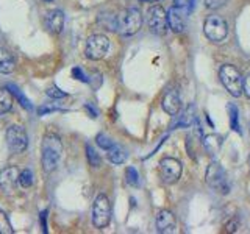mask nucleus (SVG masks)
<instances>
[{
    "instance_id": "bb28decb",
    "label": "nucleus",
    "mask_w": 250,
    "mask_h": 234,
    "mask_svg": "<svg viewBox=\"0 0 250 234\" xmlns=\"http://www.w3.org/2000/svg\"><path fill=\"white\" fill-rule=\"evenodd\" d=\"M47 96H49L50 98H53V100H57V98L67 97V94L64 91H61L60 88H57V86H52V88L47 89Z\"/></svg>"
},
{
    "instance_id": "412c9836",
    "label": "nucleus",
    "mask_w": 250,
    "mask_h": 234,
    "mask_svg": "<svg viewBox=\"0 0 250 234\" xmlns=\"http://www.w3.org/2000/svg\"><path fill=\"white\" fill-rule=\"evenodd\" d=\"M86 156H88V161L92 167H100L102 158H100V155L96 152V148H94L91 144H86Z\"/></svg>"
},
{
    "instance_id": "393cba45",
    "label": "nucleus",
    "mask_w": 250,
    "mask_h": 234,
    "mask_svg": "<svg viewBox=\"0 0 250 234\" xmlns=\"http://www.w3.org/2000/svg\"><path fill=\"white\" fill-rule=\"evenodd\" d=\"M239 228V218L234 215V217H230L229 220L224 223V231L225 233H236Z\"/></svg>"
},
{
    "instance_id": "9b49d317",
    "label": "nucleus",
    "mask_w": 250,
    "mask_h": 234,
    "mask_svg": "<svg viewBox=\"0 0 250 234\" xmlns=\"http://www.w3.org/2000/svg\"><path fill=\"white\" fill-rule=\"evenodd\" d=\"M161 178L166 184H175L183 174L182 162L175 158H163L160 162Z\"/></svg>"
},
{
    "instance_id": "2eb2a0df",
    "label": "nucleus",
    "mask_w": 250,
    "mask_h": 234,
    "mask_svg": "<svg viewBox=\"0 0 250 234\" xmlns=\"http://www.w3.org/2000/svg\"><path fill=\"white\" fill-rule=\"evenodd\" d=\"M44 25L47 31L52 35H60L62 28H64V13L61 10H53L49 11L44 19Z\"/></svg>"
},
{
    "instance_id": "f03ea898",
    "label": "nucleus",
    "mask_w": 250,
    "mask_h": 234,
    "mask_svg": "<svg viewBox=\"0 0 250 234\" xmlns=\"http://www.w3.org/2000/svg\"><path fill=\"white\" fill-rule=\"evenodd\" d=\"M143 27V14L138 8H127L116 16V31L122 36H133Z\"/></svg>"
},
{
    "instance_id": "1a4fd4ad",
    "label": "nucleus",
    "mask_w": 250,
    "mask_h": 234,
    "mask_svg": "<svg viewBox=\"0 0 250 234\" xmlns=\"http://www.w3.org/2000/svg\"><path fill=\"white\" fill-rule=\"evenodd\" d=\"M6 145L11 153H22L28 147V136L22 125H11L6 130Z\"/></svg>"
},
{
    "instance_id": "ddd939ff",
    "label": "nucleus",
    "mask_w": 250,
    "mask_h": 234,
    "mask_svg": "<svg viewBox=\"0 0 250 234\" xmlns=\"http://www.w3.org/2000/svg\"><path fill=\"white\" fill-rule=\"evenodd\" d=\"M161 106L164 109V113L175 117L178 113L182 111V98H180V94L177 89H169L161 100Z\"/></svg>"
},
{
    "instance_id": "72a5a7b5",
    "label": "nucleus",
    "mask_w": 250,
    "mask_h": 234,
    "mask_svg": "<svg viewBox=\"0 0 250 234\" xmlns=\"http://www.w3.org/2000/svg\"><path fill=\"white\" fill-rule=\"evenodd\" d=\"M44 2H53V0H44Z\"/></svg>"
},
{
    "instance_id": "dca6fc26",
    "label": "nucleus",
    "mask_w": 250,
    "mask_h": 234,
    "mask_svg": "<svg viewBox=\"0 0 250 234\" xmlns=\"http://www.w3.org/2000/svg\"><path fill=\"white\" fill-rule=\"evenodd\" d=\"M16 70V59L10 50L0 47V74H13Z\"/></svg>"
},
{
    "instance_id": "7ed1b4c3",
    "label": "nucleus",
    "mask_w": 250,
    "mask_h": 234,
    "mask_svg": "<svg viewBox=\"0 0 250 234\" xmlns=\"http://www.w3.org/2000/svg\"><path fill=\"white\" fill-rule=\"evenodd\" d=\"M219 78H221V83L224 84L227 92H229L230 96H233L234 98H238L244 94V91H242L244 77L241 75V72L233 64L221 66V69H219Z\"/></svg>"
},
{
    "instance_id": "4be33fe9",
    "label": "nucleus",
    "mask_w": 250,
    "mask_h": 234,
    "mask_svg": "<svg viewBox=\"0 0 250 234\" xmlns=\"http://www.w3.org/2000/svg\"><path fill=\"white\" fill-rule=\"evenodd\" d=\"M33 172H31L30 169H23L21 174H19V184L22 187H25V189H28V187L33 186Z\"/></svg>"
},
{
    "instance_id": "aec40b11",
    "label": "nucleus",
    "mask_w": 250,
    "mask_h": 234,
    "mask_svg": "<svg viewBox=\"0 0 250 234\" xmlns=\"http://www.w3.org/2000/svg\"><path fill=\"white\" fill-rule=\"evenodd\" d=\"M6 88L11 91L13 97H16V100L19 101L21 106H22L23 109H28V111H31V109H33V106H31V103H30V100H28L25 96H23V94L21 92V89L18 88V86H14V84H8Z\"/></svg>"
},
{
    "instance_id": "4468645a",
    "label": "nucleus",
    "mask_w": 250,
    "mask_h": 234,
    "mask_svg": "<svg viewBox=\"0 0 250 234\" xmlns=\"http://www.w3.org/2000/svg\"><path fill=\"white\" fill-rule=\"evenodd\" d=\"M19 174L21 172L16 166H10L0 170V187L6 192L14 191L19 184Z\"/></svg>"
},
{
    "instance_id": "6ab92c4d",
    "label": "nucleus",
    "mask_w": 250,
    "mask_h": 234,
    "mask_svg": "<svg viewBox=\"0 0 250 234\" xmlns=\"http://www.w3.org/2000/svg\"><path fill=\"white\" fill-rule=\"evenodd\" d=\"M13 108V94L8 88H0V114L8 113Z\"/></svg>"
},
{
    "instance_id": "9d476101",
    "label": "nucleus",
    "mask_w": 250,
    "mask_h": 234,
    "mask_svg": "<svg viewBox=\"0 0 250 234\" xmlns=\"http://www.w3.org/2000/svg\"><path fill=\"white\" fill-rule=\"evenodd\" d=\"M188 13L189 11H188L186 3H180V2H175L167 11V25L174 33H182V31H185Z\"/></svg>"
},
{
    "instance_id": "6e6552de",
    "label": "nucleus",
    "mask_w": 250,
    "mask_h": 234,
    "mask_svg": "<svg viewBox=\"0 0 250 234\" xmlns=\"http://www.w3.org/2000/svg\"><path fill=\"white\" fill-rule=\"evenodd\" d=\"M109 50V39L105 35H91L84 45V55L88 59L99 61Z\"/></svg>"
},
{
    "instance_id": "f3484780",
    "label": "nucleus",
    "mask_w": 250,
    "mask_h": 234,
    "mask_svg": "<svg viewBox=\"0 0 250 234\" xmlns=\"http://www.w3.org/2000/svg\"><path fill=\"white\" fill-rule=\"evenodd\" d=\"M106 156H108V161L116 164V166H119V164H124L128 158V153L125 150L124 147L117 145V144H113L111 147L106 150Z\"/></svg>"
},
{
    "instance_id": "a211bd4d",
    "label": "nucleus",
    "mask_w": 250,
    "mask_h": 234,
    "mask_svg": "<svg viewBox=\"0 0 250 234\" xmlns=\"http://www.w3.org/2000/svg\"><path fill=\"white\" fill-rule=\"evenodd\" d=\"M195 122H197V109H195L194 103H189L185 108V111H183L182 117H180V120H178L177 125H178V127H182V128H189Z\"/></svg>"
},
{
    "instance_id": "7c9ffc66",
    "label": "nucleus",
    "mask_w": 250,
    "mask_h": 234,
    "mask_svg": "<svg viewBox=\"0 0 250 234\" xmlns=\"http://www.w3.org/2000/svg\"><path fill=\"white\" fill-rule=\"evenodd\" d=\"M242 91H244L246 97L250 100V74L244 78V86H242Z\"/></svg>"
},
{
    "instance_id": "cd10ccee",
    "label": "nucleus",
    "mask_w": 250,
    "mask_h": 234,
    "mask_svg": "<svg viewBox=\"0 0 250 234\" xmlns=\"http://www.w3.org/2000/svg\"><path fill=\"white\" fill-rule=\"evenodd\" d=\"M229 0H203V3L208 8V10H217V8L224 6Z\"/></svg>"
},
{
    "instance_id": "c85d7f7f",
    "label": "nucleus",
    "mask_w": 250,
    "mask_h": 234,
    "mask_svg": "<svg viewBox=\"0 0 250 234\" xmlns=\"http://www.w3.org/2000/svg\"><path fill=\"white\" fill-rule=\"evenodd\" d=\"M230 111H231V128L234 131H239V125H238V111H236V106H230Z\"/></svg>"
},
{
    "instance_id": "5701e85b",
    "label": "nucleus",
    "mask_w": 250,
    "mask_h": 234,
    "mask_svg": "<svg viewBox=\"0 0 250 234\" xmlns=\"http://www.w3.org/2000/svg\"><path fill=\"white\" fill-rule=\"evenodd\" d=\"M13 233L14 230L11 226L10 218H8V215L0 209V234H13Z\"/></svg>"
},
{
    "instance_id": "f257e3e1",
    "label": "nucleus",
    "mask_w": 250,
    "mask_h": 234,
    "mask_svg": "<svg viewBox=\"0 0 250 234\" xmlns=\"http://www.w3.org/2000/svg\"><path fill=\"white\" fill-rule=\"evenodd\" d=\"M62 153V142L60 136L49 133L45 135L41 144V164L45 174H50L57 169Z\"/></svg>"
},
{
    "instance_id": "b1692460",
    "label": "nucleus",
    "mask_w": 250,
    "mask_h": 234,
    "mask_svg": "<svg viewBox=\"0 0 250 234\" xmlns=\"http://www.w3.org/2000/svg\"><path fill=\"white\" fill-rule=\"evenodd\" d=\"M125 176H127V183L130 186H139V175H138V170L135 167H128L127 172H125Z\"/></svg>"
},
{
    "instance_id": "20e7f679",
    "label": "nucleus",
    "mask_w": 250,
    "mask_h": 234,
    "mask_svg": "<svg viewBox=\"0 0 250 234\" xmlns=\"http://www.w3.org/2000/svg\"><path fill=\"white\" fill-rule=\"evenodd\" d=\"M205 178H207V184L211 187V189H214L216 192L222 194V195H227L231 189L229 178H227V172L219 162L209 164L207 169Z\"/></svg>"
},
{
    "instance_id": "39448f33",
    "label": "nucleus",
    "mask_w": 250,
    "mask_h": 234,
    "mask_svg": "<svg viewBox=\"0 0 250 234\" xmlns=\"http://www.w3.org/2000/svg\"><path fill=\"white\" fill-rule=\"evenodd\" d=\"M203 35L211 42H222L229 35V25L222 16L211 14L203 20Z\"/></svg>"
},
{
    "instance_id": "473e14b6",
    "label": "nucleus",
    "mask_w": 250,
    "mask_h": 234,
    "mask_svg": "<svg viewBox=\"0 0 250 234\" xmlns=\"http://www.w3.org/2000/svg\"><path fill=\"white\" fill-rule=\"evenodd\" d=\"M249 167H250V155H249Z\"/></svg>"
},
{
    "instance_id": "423d86ee",
    "label": "nucleus",
    "mask_w": 250,
    "mask_h": 234,
    "mask_svg": "<svg viewBox=\"0 0 250 234\" xmlns=\"http://www.w3.org/2000/svg\"><path fill=\"white\" fill-rule=\"evenodd\" d=\"M111 222V203L105 194H99L92 205V223L96 228L104 230Z\"/></svg>"
},
{
    "instance_id": "f8f14e48",
    "label": "nucleus",
    "mask_w": 250,
    "mask_h": 234,
    "mask_svg": "<svg viewBox=\"0 0 250 234\" xmlns=\"http://www.w3.org/2000/svg\"><path fill=\"white\" fill-rule=\"evenodd\" d=\"M155 226H156V231H158L160 234L175 233V230H177V220H175L174 213L169 211V209L158 211V214H156V220H155Z\"/></svg>"
},
{
    "instance_id": "2f4dec72",
    "label": "nucleus",
    "mask_w": 250,
    "mask_h": 234,
    "mask_svg": "<svg viewBox=\"0 0 250 234\" xmlns=\"http://www.w3.org/2000/svg\"><path fill=\"white\" fill-rule=\"evenodd\" d=\"M60 108H57V106H41L39 108V114L41 116H44V114H47V113H52V111H58Z\"/></svg>"
},
{
    "instance_id": "c756f323",
    "label": "nucleus",
    "mask_w": 250,
    "mask_h": 234,
    "mask_svg": "<svg viewBox=\"0 0 250 234\" xmlns=\"http://www.w3.org/2000/svg\"><path fill=\"white\" fill-rule=\"evenodd\" d=\"M72 75L77 78V80H80V81H83V83H88V77H86V75L83 74V70H82L80 67H74V69H72Z\"/></svg>"
},
{
    "instance_id": "a878e982",
    "label": "nucleus",
    "mask_w": 250,
    "mask_h": 234,
    "mask_svg": "<svg viewBox=\"0 0 250 234\" xmlns=\"http://www.w3.org/2000/svg\"><path fill=\"white\" fill-rule=\"evenodd\" d=\"M96 142H97V145L100 147V148H104V150L106 152L109 147H111L114 142L111 139H109L106 135H104V133H100V135H97V137H96Z\"/></svg>"
},
{
    "instance_id": "0eeeda50",
    "label": "nucleus",
    "mask_w": 250,
    "mask_h": 234,
    "mask_svg": "<svg viewBox=\"0 0 250 234\" xmlns=\"http://www.w3.org/2000/svg\"><path fill=\"white\" fill-rule=\"evenodd\" d=\"M147 27L148 30L155 35H164L167 31V13L164 11V8L161 5H152L147 10Z\"/></svg>"
}]
</instances>
